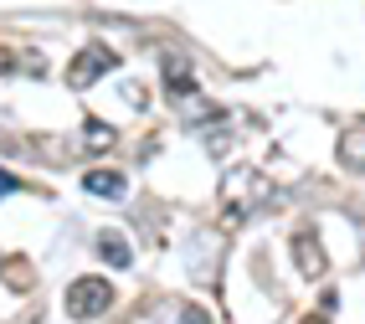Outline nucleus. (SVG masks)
Returning <instances> with one entry per match:
<instances>
[{"instance_id":"obj_10","label":"nucleus","mask_w":365,"mask_h":324,"mask_svg":"<svg viewBox=\"0 0 365 324\" xmlns=\"http://www.w3.org/2000/svg\"><path fill=\"white\" fill-rule=\"evenodd\" d=\"M222 118H227V108L206 103V98H185V123L190 129H211V123H222Z\"/></svg>"},{"instance_id":"obj_6","label":"nucleus","mask_w":365,"mask_h":324,"mask_svg":"<svg viewBox=\"0 0 365 324\" xmlns=\"http://www.w3.org/2000/svg\"><path fill=\"white\" fill-rule=\"evenodd\" d=\"M83 191H88V196H98V201H124L129 181L118 176V170H108V165H93L88 176H83Z\"/></svg>"},{"instance_id":"obj_1","label":"nucleus","mask_w":365,"mask_h":324,"mask_svg":"<svg viewBox=\"0 0 365 324\" xmlns=\"http://www.w3.org/2000/svg\"><path fill=\"white\" fill-rule=\"evenodd\" d=\"M273 196H278L273 181H267L257 165L227 170V181H222V227H242L247 216H257V211L273 206Z\"/></svg>"},{"instance_id":"obj_5","label":"nucleus","mask_w":365,"mask_h":324,"mask_svg":"<svg viewBox=\"0 0 365 324\" xmlns=\"http://www.w3.org/2000/svg\"><path fill=\"white\" fill-rule=\"evenodd\" d=\"M160 67H165V93L175 98V103H180V98H196V72H190V62L180 52H165Z\"/></svg>"},{"instance_id":"obj_9","label":"nucleus","mask_w":365,"mask_h":324,"mask_svg":"<svg viewBox=\"0 0 365 324\" xmlns=\"http://www.w3.org/2000/svg\"><path fill=\"white\" fill-rule=\"evenodd\" d=\"M0 283H6L11 293H31L36 288V273L26 258H0Z\"/></svg>"},{"instance_id":"obj_4","label":"nucleus","mask_w":365,"mask_h":324,"mask_svg":"<svg viewBox=\"0 0 365 324\" xmlns=\"http://www.w3.org/2000/svg\"><path fill=\"white\" fill-rule=\"evenodd\" d=\"M288 247H294V263H299L304 278H324L329 258H324V242H319V232H314V227H299Z\"/></svg>"},{"instance_id":"obj_8","label":"nucleus","mask_w":365,"mask_h":324,"mask_svg":"<svg viewBox=\"0 0 365 324\" xmlns=\"http://www.w3.org/2000/svg\"><path fill=\"white\" fill-rule=\"evenodd\" d=\"M93 247H98V258H103L108 268H129V263H134L129 237H124V232H113V227H108V232H98V242H93Z\"/></svg>"},{"instance_id":"obj_12","label":"nucleus","mask_w":365,"mask_h":324,"mask_svg":"<svg viewBox=\"0 0 365 324\" xmlns=\"http://www.w3.org/2000/svg\"><path fill=\"white\" fill-rule=\"evenodd\" d=\"M21 62H31V57H21L16 46H0V78H11V72H16Z\"/></svg>"},{"instance_id":"obj_11","label":"nucleus","mask_w":365,"mask_h":324,"mask_svg":"<svg viewBox=\"0 0 365 324\" xmlns=\"http://www.w3.org/2000/svg\"><path fill=\"white\" fill-rule=\"evenodd\" d=\"M83 139H88L93 149H108L118 134H113V123H98V118H88V123H83Z\"/></svg>"},{"instance_id":"obj_7","label":"nucleus","mask_w":365,"mask_h":324,"mask_svg":"<svg viewBox=\"0 0 365 324\" xmlns=\"http://www.w3.org/2000/svg\"><path fill=\"white\" fill-rule=\"evenodd\" d=\"M334 160L345 165V170H355V176H365V123H350V129L339 134Z\"/></svg>"},{"instance_id":"obj_3","label":"nucleus","mask_w":365,"mask_h":324,"mask_svg":"<svg viewBox=\"0 0 365 324\" xmlns=\"http://www.w3.org/2000/svg\"><path fill=\"white\" fill-rule=\"evenodd\" d=\"M113 67H118V52H113V46H103V41H88L83 52L67 62V88H78V93H83V88H93V83H98V78H108Z\"/></svg>"},{"instance_id":"obj_14","label":"nucleus","mask_w":365,"mask_h":324,"mask_svg":"<svg viewBox=\"0 0 365 324\" xmlns=\"http://www.w3.org/2000/svg\"><path fill=\"white\" fill-rule=\"evenodd\" d=\"M180 324H211V319H206V309L190 304V309H180Z\"/></svg>"},{"instance_id":"obj_16","label":"nucleus","mask_w":365,"mask_h":324,"mask_svg":"<svg viewBox=\"0 0 365 324\" xmlns=\"http://www.w3.org/2000/svg\"><path fill=\"white\" fill-rule=\"evenodd\" d=\"M299 324H324V314H309V319H299Z\"/></svg>"},{"instance_id":"obj_15","label":"nucleus","mask_w":365,"mask_h":324,"mask_svg":"<svg viewBox=\"0 0 365 324\" xmlns=\"http://www.w3.org/2000/svg\"><path fill=\"white\" fill-rule=\"evenodd\" d=\"M11 191H21V186H16V176H6V170H0V201H6Z\"/></svg>"},{"instance_id":"obj_2","label":"nucleus","mask_w":365,"mask_h":324,"mask_svg":"<svg viewBox=\"0 0 365 324\" xmlns=\"http://www.w3.org/2000/svg\"><path fill=\"white\" fill-rule=\"evenodd\" d=\"M108 304H113V283H108V278H72V283H67V293H62L67 319H78V324L98 319Z\"/></svg>"},{"instance_id":"obj_13","label":"nucleus","mask_w":365,"mask_h":324,"mask_svg":"<svg viewBox=\"0 0 365 324\" xmlns=\"http://www.w3.org/2000/svg\"><path fill=\"white\" fill-rule=\"evenodd\" d=\"M124 98H129V103H134V108H144V98H150V93H144L139 83H124Z\"/></svg>"}]
</instances>
